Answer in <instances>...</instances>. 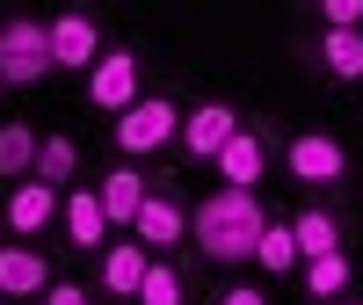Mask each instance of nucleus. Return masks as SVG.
I'll list each match as a JSON object with an SVG mask.
<instances>
[{
  "label": "nucleus",
  "instance_id": "nucleus-1",
  "mask_svg": "<svg viewBox=\"0 0 363 305\" xmlns=\"http://www.w3.org/2000/svg\"><path fill=\"white\" fill-rule=\"evenodd\" d=\"M262 226H269V204L262 189H211L203 204H189V248L203 262H218V269H240V262H255L262 248Z\"/></svg>",
  "mask_w": 363,
  "mask_h": 305
},
{
  "label": "nucleus",
  "instance_id": "nucleus-2",
  "mask_svg": "<svg viewBox=\"0 0 363 305\" xmlns=\"http://www.w3.org/2000/svg\"><path fill=\"white\" fill-rule=\"evenodd\" d=\"M109 138H116L124 160H145V152H160V145L182 138V102H174V95H138L124 116H116Z\"/></svg>",
  "mask_w": 363,
  "mask_h": 305
},
{
  "label": "nucleus",
  "instance_id": "nucleus-3",
  "mask_svg": "<svg viewBox=\"0 0 363 305\" xmlns=\"http://www.w3.org/2000/svg\"><path fill=\"white\" fill-rule=\"evenodd\" d=\"M51 73H58L51 66V29L37 15H8V22H0V80H8V87H37Z\"/></svg>",
  "mask_w": 363,
  "mask_h": 305
},
{
  "label": "nucleus",
  "instance_id": "nucleus-4",
  "mask_svg": "<svg viewBox=\"0 0 363 305\" xmlns=\"http://www.w3.org/2000/svg\"><path fill=\"white\" fill-rule=\"evenodd\" d=\"M284 167H291L298 189H342V182H349V145L335 131H291Z\"/></svg>",
  "mask_w": 363,
  "mask_h": 305
},
{
  "label": "nucleus",
  "instance_id": "nucleus-5",
  "mask_svg": "<svg viewBox=\"0 0 363 305\" xmlns=\"http://www.w3.org/2000/svg\"><path fill=\"white\" fill-rule=\"evenodd\" d=\"M138 95H145L138 51H131V44H109V51L95 58V73H87V102H95V109H109V116H124Z\"/></svg>",
  "mask_w": 363,
  "mask_h": 305
},
{
  "label": "nucleus",
  "instance_id": "nucleus-6",
  "mask_svg": "<svg viewBox=\"0 0 363 305\" xmlns=\"http://www.w3.org/2000/svg\"><path fill=\"white\" fill-rule=\"evenodd\" d=\"M51 66L58 73H95V58H102V22L95 8H66V15H51Z\"/></svg>",
  "mask_w": 363,
  "mask_h": 305
},
{
  "label": "nucleus",
  "instance_id": "nucleus-7",
  "mask_svg": "<svg viewBox=\"0 0 363 305\" xmlns=\"http://www.w3.org/2000/svg\"><path fill=\"white\" fill-rule=\"evenodd\" d=\"M58 204H66V189H51V182H37V174H22V182H8L0 218H8L15 240H44V233L58 226Z\"/></svg>",
  "mask_w": 363,
  "mask_h": 305
},
{
  "label": "nucleus",
  "instance_id": "nucleus-8",
  "mask_svg": "<svg viewBox=\"0 0 363 305\" xmlns=\"http://www.w3.org/2000/svg\"><path fill=\"white\" fill-rule=\"evenodd\" d=\"M269 160H277V138H269V124H240L211 167H218V182H225V189H262Z\"/></svg>",
  "mask_w": 363,
  "mask_h": 305
},
{
  "label": "nucleus",
  "instance_id": "nucleus-9",
  "mask_svg": "<svg viewBox=\"0 0 363 305\" xmlns=\"http://www.w3.org/2000/svg\"><path fill=\"white\" fill-rule=\"evenodd\" d=\"M131 240H138L145 255H153V248H182V240H189V204L174 196V182H153V196H145Z\"/></svg>",
  "mask_w": 363,
  "mask_h": 305
},
{
  "label": "nucleus",
  "instance_id": "nucleus-10",
  "mask_svg": "<svg viewBox=\"0 0 363 305\" xmlns=\"http://www.w3.org/2000/svg\"><path fill=\"white\" fill-rule=\"evenodd\" d=\"M240 124H247V116H240L233 102H196V109H182V152H189V160H218V152H225V138L240 131Z\"/></svg>",
  "mask_w": 363,
  "mask_h": 305
},
{
  "label": "nucleus",
  "instance_id": "nucleus-11",
  "mask_svg": "<svg viewBox=\"0 0 363 305\" xmlns=\"http://www.w3.org/2000/svg\"><path fill=\"white\" fill-rule=\"evenodd\" d=\"M58 277H51V255L37 248V240H0V298H22V305H37L44 291H51Z\"/></svg>",
  "mask_w": 363,
  "mask_h": 305
},
{
  "label": "nucleus",
  "instance_id": "nucleus-12",
  "mask_svg": "<svg viewBox=\"0 0 363 305\" xmlns=\"http://www.w3.org/2000/svg\"><path fill=\"white\" fill-rule=\"evenodd\" d=\"M58 226H66V240L80 255H102L109 248V211L95 189H66V204H58Z\"/></svg>",
  "mask_w": 363,
  "mask_h": 305
},
{
  "label": "nucleus",
  "instance_id": "nucleus-13",
  "mask_svg": "<svg viewBox=\"0 0 363 305\" xmlns=\"http://www.w3.org/2000/svg\"><path fill=\"white\" fill-rule=\"evenodd\" d=\"M95 196H102V211H109V226H138V211H145V196H153V182L138 174V160H116V167L95 182Z\"/></svg>",
  "mask_w": 363,
  "mask_h": 305
},
{
  "label": "nucleus",
  "instance_id": "nucleus-14",
  "mask_svg": "<svg viewBox=\"0 0 363 305\" xmlns=\"http://www.w3.org/2000/svg\"><path fill=\"white\" fill-rule=\"evenodd\" d=\"M306 58L327 80H363V29H320Z\"/></svg>",
  "mask_w": 363,
  "mask_h": 305
},
{
  "label": "nucleus",
  "instance_id": "nucleus-15",
  "mask_svg": "<svg viewBox=\"0 0 363 305\" xmlns=\"http://www.w3.org/2000/svg\"><path fill=\"white\" fill-rule=\"evenodd\" d=\"M298 277H306V291H313L320 305H342V298L356 291V255H349V248L313 255V262H298Z\"/></svg>",
  "mask_w": 363,
  "mask_h": 305
},
{
  "label": "nucleus",
  "instance_id": "nucleus-16",
  "mask_svg": "<svg viewBox=\"0 0 363 305\" xmlns=\"http://www.w3.org/2000/svg\"><path fill=\"white\" fill-rule=\"evenodd\" d=\"M145 262H153V255H145L138 240H109V248H102V291H109V298H138Z\"/></svg>",
  "mask_w": 363,
  "mask_h": 305
},
{
  "label": "nucleus",
  "instance_id": "nucleus-17",
  "mask_svg": "<svg viewBox=\"0 0 363 305\" xmlns=\"http://www.w3.org/2000/svg\"><path fill=\"white\" fill-rule=\"evenodd\" d=\"M291 240H298V255H335L342 248V218H335V211H327V204H306V211H298V218H291Z\"/></svg>",
  "mask_w": 363,
  "mask_h": 305
},
{
  "label": "nucleus",
  "instance_id": "nucleus-18",
  "mask_svg": "<svg viewBox=\"0 0 363 305\" xmlns=\"http://www.w3.org/2000/svg\"><path fill=\"white\" fill-rule=\"evenodd\" d=\"M37 145H44V131H37V124H0V182L37 174Z\"/></svg>",
  "mask_w": 363,
  "mask_h": 305
},
{
  "label": "nucleus",
  "instance_id": "nucleus-19",
  "mask_svg": "<svg viewBox=\"0 0 363 305\" xmlns=\"http://www.w3.org/2000/svg\"><path fill=\"white\" fill-rule=\"evenodd\" d=\"M73 174H80V145H73L66 131H44V145H37V182L73 189Z\"/></svg>",
  "mask_w": 363,
  "mask_h": 305
},
{
  "label": "nucleus",
  "instance_id": "nucleus-20",
  "mask_svg": "<svg viewBox=\"0 0 363 305\" xmlns=\"http://www.w3.org/2000/svg\"><path fill=\"white\" fill-rule=\"evenodd\" d=\"M255 262L269 269V277H291V269L306 262V255H298V240H291V218H269V226H262V248H255Z\"/></svg>",
  "mask_w": 363,
  "mask_h": 305
},
{
  "label": "nucleus",
  "instance_id": "nucleus-21",
  "mask_svg": "<svg viewBox=\"0 0 363 305\" xmlns=\"http://www.w3.org/2000/svg\"><path fill=\"white\" fill-rule=\"evenodd\" d=\"M138 305H189V277H182V262H145Z\"/></svg>",
  "mask_w": 363,
  "mask_h": 305
},
{
  "label": "nucleus",
  "instance_id": "nucleus-22",
  "mask_svg": "<svg viewBox=\"0 0 363 305\" xmlns=\"http://www.w3.org/2000/svg\"><path fill=\"white\" fill-rule=\"evenodd\" d=\"M327 29H363V0H320Z\"/></svg>",
  "mask_w": 363,
  "mask_h": 305
},
{
  "label": "nucleus",
  "instance_id": "nucleus-23",
  "mask_svg": "<svg viewBox=\"0 0 363 305\" xmlns=\"http://www.w3.org/2000/svg\"><path fill=\"white\" fill-rule=\"evenodd\" d=\"M37 305H87V284H66V277H58V284H51Z\"/></svg>",
  "mask_w": 363,
  "mask_h": 305
},
{
  "label": "nucleus",
  "instance_id": "nucleus-24",
  "mask_svg": "<svg viewBox=\"0 0 363 305\" xmlns=\"http://www.w3.org/2000/svg\"><path fill=\"white\" fill-rule=\"evenodd\" d=\"M218 305H269L255 284H233V291H218Z\"/></svg>",
  "mask_w": 363,
  "mask_h": 305
},
{
  "label": "nucleus",
  "instance_id": "nucleus-25",
  "mask_svg": "<svg viewBox=\"0 0 363 305\" xmlns=\"http://www.w3.org/2000/svg\"><path fill=\"white\" fill-rule=\"evenodd\" d=\"M0 240H8V218H0Z\"/></svg>",
  "mask_w": 363,
  "mask_h": 305
},
{
  "label": "nucleus",
  "instance_id": "nucleus-26",
  "mask_svg": "<svg viewBox=\"0 0 363 305\" xmlns=\"http://www.w3.org/2000/svg\"><path fill=\"white\" fill-rule=\"evenodd\" d=\"M342 305H363V298H342Z\"/></svg>",
  "mask_w": 363,
  "mask_h": 305
},
{
  "label": "nucleus",
  "instance_id": "nucleus-27",
  "mask_svg": "<svg viewBox=\"0 0 363 305\" xmlns=\"http://www.w3.org/2000/svg\"><path fill=\"white\" fill-rule=\"evenodd\" d=\"M0 87H8V80H0Z\"/></svg>",
  "mask_w": 363,
  "mask_h": 305
}]
</instances>
